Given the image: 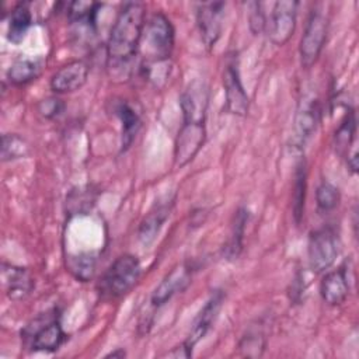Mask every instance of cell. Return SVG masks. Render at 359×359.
I'll return each mask as SVG.
<instances>
[{
  "mask_svg": "<svg viewBox=\"0 0 359 359\" xmlns=\"http://www.w3.org/2000/svg\"><path fill=\"white\" fill-rule=\"evenodd\" d=\"M208 104L209 90L201 80L189 83L181 94L182 126L174 143V163L180 168L189 164L205 143Z\"/></svg>",
  "mask_w": 359,
  "mask_h": 359,
  "instance_id": "6da1fadb",
  "label": "cell"
},
{
  "mask_svg": "<svg viewBox=\"0 0 359 359\" xmlns=\"http://www.w3.org/2000/svg\"><path fill=\"white\" fill-rule=\"evenodd\" d=\"M146 25V6L129 1L119 10L107 42V69L111 76H125L136 57Z\"/></svg>",
  "mask_w": 359,
  "mask_h": 359,
  "instance_id": "7a4b0ae2",
  "label": "cell"
},
{
  "mask_svg": "<svg viewBox=\"0 0 359 359\" xmlns=\"http://www.w3.org/2000/svg\"><path fill=\"white\" fill-rule=\"evenodd\" d=\"M175 41V31L168 17L160 11L154 13L144 25L140 48L146 50L143 65L168 63Z\"/></svg>",
  "mask_w": 359,
  "mask_h": 359,
  "instance_id": "3957f363",
  "label": "cell"
},
{
  "mask_svg": "<svg viewBox=\"0 0 359 359\" xmlns=\"http://www.w3.org/2000/svg\"><path fill=\"white\" fill-rule=\"evenodd\" d=\"M142 265L137 257L123 254L118 257L101 278V293L108 299H118L126 294L139 280Z\"/></svg>",
  "mask_w": 359,
  "mask_h": 359,
  "instance_id": "277c9868",
  "label": "cell"
},
{
  "mask_svg": "<svg viewBox=\"0 0 359 359\" xmlns=\"http://www.w3.org/2000/svg\"><path fill=\"white\" fill-rule=\"evenodd\" d=\"M56 314V310H53L52 314L46 313L24 328L22 337L32 351L55 352L66 342L67 335Z\"/></svg>",
  "mask_w": 359,
  "mask_h": 359,
  "instance_id": "5b68a950",
  "label": "cell"
},
{
  "mask_svg": "<svg viewBox=\"0 0 359 359\" xmlns=\"http://www.w3.org/2000/svg\"><path fill=\"white\" fill-rule=\"evenodd\" d=\"M328 34V18L320 10H313L307 18L304 32L299 45L300 63L303 67H311L320 57Z\"/></svg>",
  "mask_w": 359,
  "mask_h": 359,
  "instance_id": "8992f818",
  "label": "cell"
},
{
  "mask_svg": "<svg viewBox=\"0 0 359 359\" xmlns=\"http://www.w3.org/2000/svg\"><path fill=\"white\" fill-rule=\"evenodd\" d=\"M297 7L299 3L293 0H282L273 3L269 15L266 14L265 25L266 36L273 45L283 46L294 34Z\"/></svg>",
  "mask_w": 359,
  "mask_h": 359,
  "instance_id": "52a82bcc",
  "label": "cell"
},
{
  "mask_svg": "<svg viewBox=\"0 0 359 359\" xmlns=\"http://www.w3.org/2000/svg\"><path fill=\"white\" fill-rule=\"evenodd\" d=\"M309 265L316 273L327 271L338 255V236L330 226L320 227L310 234L309 247Z\"/></svg>",
  "mask_w": 359,
  "mask_h": 359,
  "instance_id": "ba28073f",
  "label": "cell"
},
{
  "mask_svg": "<svg viewBox=\"0 0 359 359\" xmlns=\"http://www.w3.org/2000/svg\"><path fill=\"white\" fill-rule=\"evenodd\" d=\"M237 55L227 56L223 69V88H224V108L229 114L245 116L248 114L250 100L241 83Z\"/></svg>",
  "mask_w": 359,
  "mask_h": 359,
  "instance_id": "9c48e42d",
  "label": "cell"
},
{
  "mask_svg": "<svg viewBox=\"0 0 359 359\" xmlns=\"http://www.w3.org/2000/svg\"><path fill=\"white\" fill-rule=\"evenodd\" d=\"M320 123V104L314 97H303L299 102L293 125V147L302 150Z\"/></svg>",
  "mask_w": 359,
  "mask_h": 359,
  "instance_id": "30bf717a",
  "label": "cell"
},
{
  "mask_svg": "<svg viewBox=\"0 0 359 359\" xmlns=\"http://www.w3.org/2000/svg\"><path fill=\"white\" fill-rule=\"evenodd\" d=\"M224 1L199 3L196 8V24L205 46L210 50L220 38L224 18Z\"/></svg>",
  "mask_w": 359,
  "mask_h": 359,
  "instance_id": "8fae6325",
  "label": "cell"
},
{
  "mask_svg": "<svg viewBox=\"0 0 359 359\" xmlns=\"http://www.w3.org/2000/svg\"><path fill=\"white\" fill-rule=\"evenodd\" d=\"M90 67L84 60H72L59 67L50 77V90L56 94H69L80 90L88 77Z\"/></svg>",
  "mask_w": 359,
  "mask_h": 359,
  "instance_id": "7c38bea8",
  "label": "cell"
},
{
  "mask_svg": "<svg viewBox=\"0 0 359 359\" xmlns=\"http://www.w3.org/2000/svg\"><path fill=\"white\" fill-rule=\"evenodd\" d=\"M192 268L187 264H178L174 266L164 279L158 283L150 297V304L153 309H158L165 304L174 294L182 292L191 282Z\"/></svg>",
  "mask_w": 359,
  "mask_h": 359,
  "instance_id": "4fadbf2b",
  "label": "cell"
},
{
  "mask_svg": "<svg viewBox=\"0 0 359 359\" xmlns=\"http://www.w3.org/2000/svg\"><path fill=\"white\" fill-rule=\"evenodd\" d=\"M223 299H224V294L223 292L220 290H216L215 293H212V296L206 300L205 306L201 309V311L198 313V316L195 317L194 323H192V327L188 332V337L187 339L184 341V344L191 349L194 351V346L205 338V335L209 332V330L212 328L219 311H220V307L223 304Z\"/></svg>",
  "mask_w": 359,
  "mask_h": 359,
  "instance_id": "5bb4252c",
  "label": "cell"
},
{
  "mask_svg": "<svg viewBox=\"0 0 359 359\" xmlns=\"http://www.w3.org/2000/svg\"><path fill=\"white\" fill-rule=\"evenodd\" d=\"M174 202H175V196L168 195L165 199L156 202L154 206L142 219L137 229V238L143 245L147 247L156 240L163 224L171 215Z\"/></svg>",
  "mask_w": 359,
  "mask_h": 359,
  "instance_id": "9a60e30c",
  "label": "cell"
},
{
  "mask_svg": "<svg viewBox=\"0 0 359 359\" xmlns=\"http://www.w3.org/2000/svg\"><path fill=\"white\" fill-rule=\"evenodd\" d=\"M320 294L328 306L342 304L349 294V279L346 265L330 271L324 275L320 283Z\"/></svg>",
  "mask_w": 359,
  "mask_h": 359,
  "instance_id": "2e32d148",
  "label": "cell"
},
{
  "mask_svg": "<svg viewBox=\"0 0 359 359\" xmlns=\"http://www.w3.org/2000/svg\"><path fill=\"white\" fill-rule=\"evenodd\" d=\"M1 279L6 294L11 300H21L27 297L34 287V280L28 269L13 264H1Z\"/></svg>",
  "mask_w": 359,
  "mask_h": 359,
  "instance_id": "e0dca14e",
  "label": "cell"
},
{
  "mask_svg": "<svg viewBox=\"0 0 359 359\" xmlns=\"http://www.w3.org/2000/svg\"><path fill=\"white\" fill-rule=\"evenodd\" d=\"M114 112L119 118L122 123V150L125 151L136 137L140 126H142V119L139 112L128 102V101H119Z\"/></svg>",
  "mask_w": 359,
  "mask_h": 359,
  "instance_id": "ac0fdd59",
  "label": "cell"
},
{
  "mask_svg": "<svg viewBox=\"0 0 359 359\" xmlns=\"http://www.w3.org/2000/svg\"><path fill=\"white\" fill-rule=\"evenodd\" d=\"M32 24V14L28 3H18L10 13L7 38L11 43H21Z\"/></svg>",
  "mask_w": 359,
  "mask_h": 359,
  "instance_id": "d6986e66",
  "label": "cell"
},
{
  "mask_svg": "<svg viewBox=\"0 0 359 359\" xmlns=\"http://www.w3.org/2000/svg\"><path fill=\"white\" fill-rule=\"evenodd\" d=\"M248 222V212L244 208L237 209L230 229V236L224 245V257L227 259H237L243 251V240L245 233V224Z\"/></svg>",
  "mask_w": 359,
  "mask_h": 359,
  "instance_id": "ffe728a7",
  "label": "cell"
},
{
  "mask_svg": "<svg viewBox=\"0 0 359 359\" xmlns=\"http://www.w3.org/2000/svg\"><path fill=\"white\" fill-rule=\"evenodd\" d=\"M42 70V62L38 59H18L15 60L8 72H7V79L10 81V84L13 86H27L31 81L36 80L38 76L41 74Z\"/></svg>",
  "mask_w": 359,
  "mask_h": 359,
  "instance_id": "44dd1931",
  "label": "cell"
},
{
  "mask_svg": "<svg viewBox=\"0 0 359 359\" xmlns=\"http://www.w3.org/2000/svg\"><path fill=\"white\" fill-rule=\"evenodd\" d=\"M240 355L247 358H261L266 348V337L261 327H250L237 345Z\"/></svg>",
  "mask_w": 359,
  "mask_h": 359,
  "instance_id": "7402d4cb",
  "label": "cell"
},
{
  "mask_svg": "<svg viewBox=\"0 0 359 359\" xmlns=\"http://www.w3.org/2000/svg\"><path fill=\"white\" fill-rule=\"evenodd\" d=\"M355 132H356V116H355V111L349 108L334 135V143L338 153L342 154L345 151H349V147L352 146L355 139Z\"/></svg>",
  "mask_w": 359,
  "mask_h": 359,
  "instance_id": "603a6c76",
  "label": "cell"
},
{
  "mask_svg": "<svg viewBox=\"0 0 359 359\" xmlns=\"http://www.w3.org/2000/svg\"><path fill=\"white\" fill-rule=\"evenodd\" d=\"M307 188V168L306 161L302 160L294 172V188H293V216L294 222L299 224L304 215V201Z\"/></svg>",
  "mask_w": 359,
  "mask_h": 359,
  "instance_id": "cb8c5ba5",
  "label": "cell"
},
{
  "mask_svg": "<svg viewBox=\"0 0 359 359\" xmlns=\"http://www.w3.org/2000/svg\"><path fill=\"white\" fill-rule=\"evenodd\" d=\"M100 7L101 4L95 1H72L67 4V18L70 22L87 24L93 27L95 24Z\"/></svg>",
  "mask_w": 359,
  "mask_h": 359,
  "instance_id": "d4e9b609",
  "label": "cell"
},
{
  "mask_svg": "<svg viewBox=\"0 0 359 359\" xmlns=\"http://www.w3.org/2000/svg\"><path fill=\"white\" fill-rule=\"evenodd\" d=\"M31 149L28 142L15 133H4L1 136V160L11 161L24 158L29 154Z\"/></svg>",
  "mask_w": 359,
  "mask_h": 359,
  "instance_id": "484cf974",
  "label": "cell"
},
{
  "mask_svg": "<svg viewBox=\"0 0 359 359\" xmlns=\"http://www.w3.org/2000/svg\"><path fill=\"white\" fill-rule=\"evenodd\" d=\"M341 201V194H339V189L328 182V181H323L317 189H316V203H317V208L321 210V212H331L334 210L338 203Z\"/></svg>",
  "mask_w": 359,
  "mask_h": 359,
  "instance_id": "4316f807",
  "label": "cell"
},
{
  "mask_svg": "<svg viewBox=\"0 0 359 359\" xmlns=\"http://www.w3.org/2000/svg\"><path fill=\"white\" fill-rule=\"evenodd\" d=\"M69 268L77 279L88 280L95 271V257L93 254H86L72 258Z\"/></svg>",
  "mask_w": 359,
  "mask_h": 359,
  "instance_id": "83f0119b",
  "label": "cell"
},
{
  "mask_svg": "<svg viewBox=\"0 0 359 359\" xmlns=\"http://www.w3.org/2000/svg\"><path fill=\"white\" fill-rule=\"evenodd\" d=\"M65 109H66L65 101L56 95L46 97L38 102V112L45 119H56L65 112Z\"/></svg>",
  "mask_w": 359,
  "mask_h": 359,
  "instance_id": "f1b7e54d",
  "label": "cell"
},
{
  "mask_svg": "<svg viewBox=\"0 0 359 359\" xmlns=\"http://www.w3.org/2000/svg\"><path fill=\"white\" fill-rule=\"evenodd\" d=\"M262 3H251V11L248 15V25L254 35L265 32L266 13L264 11Z\"/></svg>",
  "mask_w": 359,
  "mask_h": 359,
  "instance_id": "f546056e",
  "label": "cell"
},
{
  "mask_svg": "<svg viewBox=\"0 0 359 359\" xmlns=\"http://www.w3.org/2000/svg\"><path fill=\"white\" fill-rule=\"evenodd\" d=\"M358 151L353 150L351 154H348V168L352 174H355L358 171Z\"/></svg>",
  "mask_w": 359,
  "mask_h": 359,
  "instance_id": "4dcf8cb0",
  "label": "cell"
},
{
  "mask_svg": "<svg viewBox=\"0 0 359 359\" xmlns=\"http://www.w3.org/2000/svg\"><path fill=\"white\" fill-rule=\"evenodd\" d=\"M123 356H126V353H125L123 349H116V351L109 352V353L107 355V358H123Z\"/></svg>",
  "mask_w": 359,
  "mask_h": 359,
  "instance_id": "1f68e13d",
  "label": "cell"
}]
</instances>
